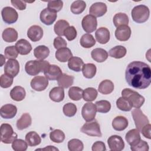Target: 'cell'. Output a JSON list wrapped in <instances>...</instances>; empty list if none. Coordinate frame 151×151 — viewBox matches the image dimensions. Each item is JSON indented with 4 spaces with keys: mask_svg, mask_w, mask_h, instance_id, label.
<instances>
[{
    "mask_svg": "<svg viewBox=\"0 0 151 151\" xmlns=\"http://www.w3.org/2000/svg\"><path fill=\"white\" fill-rule=\"evenodd\" d=\"M125 78L127 84L134 88H146L151 83V69L143 62L133 61L126 68Z\"/></svg>",
    "mask_w": 151,
    "mask_h": 151,
    "instance_id": "obj_1",
    "label": "cell"
},
{
    "mask_svg": "<svg viewBox=\"0 0 151 151\" xmlns=\"http://www.w3.org/2000/svg\"><path fill=\"white\" fill-rule=\"evenodd\" d=\"M49 62L45 60H30L26 63L25 70L29 76H37L41 72L44 73L50 65Z\"/></svg>",
    "mask_w": 151,
    "mask_h": 151,
    "instance_id": "obj_2",
    "label": "cell"
},
{
    "mask_svg": "<svg viewBox=\"0 0 151 151\" xmlns=\"http://www.w3.org/2000/svg\"><path fill=\"white\" fill-rule=\"evenodd\" d=\"M122 97L127 99L134 108H140L145 103V98L139 93L130 88H124L122 91Z\"/></svg>",
    "mask_w": 151,
    "mask_h": 151,
    "instance_id": "obj_3",
    "label": "cell"
},
{
    "mask_svg": "<svg viewBox=\"0 0 151 151\" xmlns=\"http://www.w3.org/2000/svg\"><path fill=\"white\" fill-rule=\"evenodd\" d=\"M131 14L133 20L136 23L141 24L146 22L149 19L150 10L145 5H139L133 8Z\"/></svg>",
    "mask_w": 151,
    "mask_h": 151,
    "instance_id": "obj_4",
    "label": "cell"
},
{
    "mask_svg": "<svg viewBox=\"0 0 151 151\" xmlns=\"http://www.w3.org/2000/svg\"><path fill=\"white\" fill-rule=\"evenodd\" d=\"M18 135L14 132L12 127L8 123H3L1 126V141L5 144L12 143L17 139Z\"/></svg>",
    "mask_w": 151,
    "mask_h": 151,
    "instance_id": "obj_5",
    "label": "cell"
},
{
    "mask_svg": "<svg viewBox=\"0 0 151 151\" xmlns=\"http://www.w3.org/2000/svg\"><path fill=\"white\" fill-rule=\"evenodd\" d=\"M81 132L90 136L101 137L100 126L97 121L87 122L81 128Z\"/></svg>",
    "mask_w": 151,
    "mask_h": 151,
    "instance_id": "obj_6",
    "label": "cell"
},
{
    "mask_svg": "<svg viewBox=\"0 0 151 151\" xmlns=\"http://www.w3.org/2000/svg\"><path fill=\"white\" fill-rule=\"evenodd\" d=\"M132 115L136 127L139 132L141 131L142 129L145 125L149 123L147 117L143 113L142 111L139 108L134 109L132 112Z\"/></svg>",
    "mask_w": 151,
    "mask_h": 151,
    "instance_id": "obj_7",
    "label": "cell"
},
{
    "mask_svg": "<svg viewBox=\"0 0 151 151\" xmlns=\"http://www.w3.org/2000/svg\"><path fill=\"white\" fill-rule=\"evenodd\" d=\"M97 109L96 105L91 103L88 102L85 103L81 109V114L87 122L93 120L96 117Z\"/></svg>",
    "mask_w": 151,
    "mask_h": 151,
    "instance_id": "obj_8",
    "label": "cell"
},
{
    "mask_svg": "<svg viewBox=\"0 0 151 151\" xmlns=\"http://www.w3.org/2000/svg\"><path fill=\"white\" fill-rule=\"evenodd\" d=\"M1 15L3 21L8 24L15 23L18 18V14L17 11L10 6L3 8L1 11Z\"/></svg>",
    "mask_w": 151,
    "mask_h": 151,
    "instance_id": "obj_9",
    "label": "cell"
},
{
    "mask_svg": "<svg viewBox=\"0 0 151 151\" xmlns=\"http://www.w3.org/2000/svg\"><path fill=\"white\" fill-rule=\"evenodd\" d=\"M81 25L83 30L87 32L91 33L94 32L97 26V21L95 17L91 15H87L82 19Z\"/></svg>",
    "mask_w": 151,
    "mask_h": 151,
    "instance_id": "obj_10",
    "label": "cell"
},
{
    "mask_svg": "<svg viewBox=\"0 0 151 151\" xmlns=\"http://www.w3.org/2000/svg\"><path fill=\"white\" fill-rule=\"evenodd\" d=\"M31 88L37 91L44 90L48 85V80L44 76H37L34 77L31 81Z\"/></svg>",
    "mask_w": 151,
    "mask_h": 151,
    "instance_id": "obj_11",
    "label": "cell"
},
{
    "mask_svg": "<svg viewBox=\"0 0 151 151\" xmlns=\"http://www.w3.org/2000/svg\"><path fill=\"white\" fill-rule=\"evenodd\" d=\"M109 149L113 151H121L124 147V143L120 136L112 135L107 139Z\"/></svg>",
    "mask_w": 151,
    "mask_h": 151,
    "instance_id": "obj_12",
    "label": "cell"
},
{
    "mask_svg": "<svg viewBox=\"0 0 151 151\" xmlns=\"http://www.w3.org/2000/svg\"><path fill=\"white\" fill-rule=\"evenodd\" d=\"M57 17V12L51 11L48 8L44 9L40 13L41 21L46 25H50L54 22Z\"/></svg>",
    "mask_w": 151,
    "mask_h": 151,
    "instance_id": "obj_13",
    "label": "cell"
},
{
    "mask_svg": "<svg viewBox=\"0 0 151 151\" xmlns=\"http://www.w3.org/2000/svg\"><path fill=\"white\" fill-rule=\"evenodd\" d=\"M19 71V64L17 60H8L4 66V73L13 77L17 76Z\"/></svg>",
    "mask_w": 151,
    "mask_h": 151,
    "instance_id": "obj_14",
    "label": "cell"
},
{
    "mask_svg": "<svg viewBox=\"0 0 151 151\" xmlns=\"http://www.w3.org/2000/svg\"><path fill=\"white\" fill-rule=\"evenodd\" d=\"M107 5L101 2H97L93 4L89 9L90 15L94 17H100L103 16L107 12Z\"/></svg>",
    "mask_w": 151,
    "mask_h": 151,
    "instance_id": "obj_15",
    "label": "cell"
},
{
    "mask_svg": "<svg viewBox=\"0 0 151 151\" xmlns=\"http://www.w3.org/2000/svg\"><path fill=\"white\" fill-rule=\"evenodd\" d=\"M27 36L32 42L38 41L42 38L43 29L39 25H32L27 31Z\"/></svg>",
    "mask_w": 151,
    "mask_h": 151,
    "instance_id": "obj_16",
    "label": "cell"
},
{
    "mask_svg": "<svg viewBox=\"0 0 151 151\" xmlns=\"http://www.w3.org/2000/svg\"><path fill=\"white\" fill-rule=\"evenodd\" d=\"M17 113V107L12 104H6L2 106L0 110L1 116L4 119H12Z\"/></svg>",
    "mask_w": 151,
    "mask_h": 151,
    "instance_id": "obj_17",
    "label": "cell"
},
{
    "mask_svg": "<svg viewBox=\"0 0 151 151\" xmlns=\"http://www.w3.org/2000/svg\"><path fill=\"white\" fill-rule=\"evenodd\" d=\"M131 29L128 25H123L117 27L115 31V37L119 41H126L131 35Z\"/></svg>",
    "mask_w": 151,
    "mask_h": 151,
    "instance_id": "obj_18",
    "label": "cell"
},
{
    "mask_svg": "<svg viewBox=\"0 0 151 151\" xmlns=\"http://www.w3.org/2000/svg\"><path fill=\"white\" fill-rule=\"evenodd\" d=\"M44 74L48 80H56L63 73L61 68L58 65L50 64Z\"/></svg>",
    "mask_w": 151,
    "mask_h": 151,
    "instance_id": "obj_19",
    "label": "cell"
},
{
    "mask_svg": "<svg viewBox=\"0 0 151 151\" xmlns=\"http://www.w3.org/2000/svg\"><path fill=\"white\" fill-rule=\"evenodd\" d=\"M96 39L101 44H106L110 40V34L109 30L106 27L98 28L95 33Z\"/></svg>",
    "mask_w": 151,
    "mask_h": 151,
    "instance_id": "obj_20",
    "label": "cell"
},
{
    "mask_svg": "<svg viewBox=\"0 0 151 151\" xmlns=\"http://www.w3.org/2000/svg\"><path fill=\"white\" fill-rule=\"evenodd\" d=\"M15 47L21 55H27L32 50L31 44L25 39H21L15 44Z\"/></svg>",
    "mask_w": 151,
    "mask_h": 151,
    "instance_id": "obj_21",
    "label": "cell"
},
{
    "mask_svg": "<svg viewBox=\"0 0 151 151\" xmlns=\"http://www.w3.org/2000/svg\"><path fill=\"white\" fill-rule=\"evenodd\" d=\"M125 139L128 144L130 146H133L137 144L141 139L140 132L137 129L130 130L126 134Z\"/></svg>",
    "mask_w": 151,
    "mask_h": 151,
    "instance_id": "obj_22",
    "label": "cell"
},
{
    "mask_svg": "<svg viewBox=\"0 0 151 151\" xmlns=\"http://www.w3.org/2000/svg\"><path fill=\"white\" fill-rule=\"evenodd\" d=\"M127 119L122 116L116 117L112 121V126L116 131H123L128 126Z\"/></svg>",
    "mask_w": 151,
    "mask_h": 151,
    "instance_id": "obj_23",
    "label": "cell"
},
{
    "mask_svg": "<svg viewBox=\"0 0 151 151\" xmlns=\"http://www.w3.org/2000/svg\"><path fill=\"white\" fill-rule=\"evenodd\" d=\"M49 97L52 101L55 102H60L64 99V90L62 87H55L52 88L50 93Z\"/></svg>",
    "mask_w": 151,
    "mask_h": 151,
    "instance_id": "obj_24",
    "label": "cell"
},
{
    "mask_svg": "<svg viewBox=\"0 0 151 151\" xmlns=\"http://www.w3.org/2000/svg\"><path fill=\"white\" fill-rule=\"evenodd\" d=\"M55 56L58 61L65 63L68 61L69 59L73 57V54L68 48L64 47L57 50L55 52Z\"/></svg>",
    "mask_w": 151,
    "mask_h": 151,
    "instance_id": "obj_25",
    "label": "cell"
},
{
    "mask_svg": "<svg viewBox=\"0 0 151 151\" xmlns=\"http://www.w3.org/2000/svg\"><path fill=\"white\" fill-rule=\"evenodd\" d=\"M91 56L96 62L103 63L107 60L108 57V52L103 48H97L92 50Z\"/></svg>",
    "mask_w": 151,
    "mask_h": 151,
    "instance_id": "obj_26",
    "label": "cell"
},
{
    "mask_svg": "<svg viewBox=\"0 0 151 151\" xmlns=\"http://www.w3.org/2000/svg\"><path fill=\"white\" fill-rule=\"evenodd\" d=\"M26 96V92L24 87L18 86L14 87L10 91L11 98L16 101H20L23 100Z\"/></svg>",
    "mask_w": 151,
    "mask_h": 151,
    "instance_id": "obj_27",
    "label": "cell"
},
{
    "mask_svg": "<svg viewBox=\"0 0 151 151\" xmlns=\"http://www.w3.org/2000/svg\"><path fill=\"white\" fill-rule=\"evenodd\" d=\"M32 119L29 113H24L17 122V127L18 130H22L31 126Z\"/></svg>",
    "mask_w": 151,
    "mask_h": 151,
    "instance_id": "obj_28",
    "label": "cell"
},
{
    "mask_svg": "<svg viewBox=\"0 0 151 151\" xmlns=\"http://www.w3.org/2000/svg\"><path fill=\"white\" fill-rule=\"evenodd\" d=\"M2 37L5 42H13L18 38V32L14 28H7L3 31Z\"/></svg>",
    "mask_w": 151,
    "mask_h": 151,
    "instance_id": "obj_29",
    "label": "cell"
},
{
    "mask_svg": "<svg viewBox=\"0 0 151 151\" xmlns=\"http://www.w3.org/2000/svg\"><path fill=\"white\" fill-rule=\"evenodd\" d=\"M25 141L29 146H36L41 142V139L40 135L34 131L28 132L25 136Z\"/></svg>",
    "mask_w": 151,
    "mask_h": 151,
    "instance_id": "obj_30",
    "label": "cell"
},
{
    "mask_svg": "<svg viewBox=\"0 0 151 151\" xmlns=\"http://www.w3.org/2000/svg\"><path fill=\"white\" fill-rule=\"evenodd\" d=\"M84 65L83 60L78 57H72L68 61V68L74 71L79 72Z\"/></svg>",
    "mask_w": 151,
    "mask_h": 151,
    "instance_id": "obj_31",
    "label": "cell"
},
{
    "mask_svg": "<svg viewBox=\"0 0 151 151\" xmlns=\"http://www.w3.org/2000/svg\"><path fill=\"white\" fill-rule=\"evenodd\" d=\"M114 90V84L110 80H103L98 87L99 91L103 94H109L113 92Z\"/></svg>",
    "mask_w": 151,
    "mask_h": 151,
    "instance_id": "obj_32",
    "label": "cell"
},
{
    "mask_svg": "<svg viewBox=\"0 0 151 151\" xmlns=\"http://www.w3.org/2000/svg\"><path fill=\"white\" fill-rule=\"evenodd\" d=\"M50 54V50L45 45H39L34 50L35 57L40 60H43L47 58Z\"/></svg>",
    "mask_w": 151,
    "mask_h": 151,
    "instance_id": "obj_33",
    "label": "cell"
},
{
    "mask_svg": "<svg viewBox=\"0 0 151 151\" xmlns=\"http://www.w3.org/2000/svg\"><path fill=\"white\" fill-rule=\"evenodd\" d=\"M126 48L122 45L115 46L114 47L111 48L109 51V55L116 59L123 58L126 55Z\"/></svg>",
    "mask_w": 151,
    "mask_h": 151,
    "instance_id": "obj_34",
    "label": "cell"
},
{
    "mask_svg": "<svg viewBox=\"0 0 151 151\" xmlns=\"http://www.w3.org/2000/svg\"><path fill=\"white\" fill-rule=\"evenodd\" d=\"M74 80V77L73 76L63 73L57 80L58 85L63 88H67L73 85Z\"/></svg>",
    "mask_w": 151,
    "mask_h": 151,
    "instance_id": "obj_35",
    "label": "cell"
},
{
    "mask_svg": "<svg viewBox=\"0 0 151 151\" xmlns=\"http://www.w3.org/2000/svg\"><path fill=\"white\" fill-rule=\"evenodd\" d=\"M113 21L114 26L117 28L123 25H127L129 19L126 14L119 12L114 15Z\"/></svg>",
    "mask_w": 151,
    "mask_h": 151,
    "instance_id": "obj_36",
    "label": "cell"
},
{
    "mask_svg": "<svg viewBox=\"0 0 151 151\" xmlns=\"http://www.w3.org/2000/svg\"><path fill=\"white\" fill-rule=\"evenodd\" d=\"M96 66L93 63H87L83 65L82 73L83 76L87 78H92L96 74Z\"/></svg>",
    "mask_w": 151,
    "mask_h": 151,
    "instance_id": "obj_37",
    "label": "cell"
},
{
    "mask_svg": "<svg viewBox=\"0 0 151 151\" xmlns=\"http://www.w3.org/2000/svg\"><path fill=\"white\" fill-rule=\"evenodd\" d=\"M80 42L83 47L90 48L96 44V40L91 34H85L81 37Z\"/></svg>",
    "mask_w": 151,
    "mask_h": 151,
    "instance_id": "obj_38",
    "label": "cell"
},
{
    "mask_svg": "<svg viewBox=\"0 0 151 151\" xmlns=\"http://www.w3.org/2000/svg\"><path fill=\"white\" fill-rule=\"evenodd\" d=\"M83 94V90L79 87H71L68 90L69 97L74 101H78L81 99Z\"/></svg>",
    "mask_w": 151,
    "mask_h": 151,
    "instance_id": "obj_39",
    "label": "cell"
},
{
    "mask_svg": "<svg viewBox=\"0 0 151 151\" xmlns=\"http://www.w3.org/2000/svg\"><path fill=\"white\" fill-rule=\"evenodd\" d=\"M69 27V23L64 19H60L57 21L54 27V30L55 33L60 36L64 35V30Z\"/></svg>",
    "mask_w": 151,
    "mask_h": 151,
    "instance_id": "obj_40",
    "label": "cell"
},
{
    "mask_svg": "<svg viewBox=\"0 0 151 151\" xmlns=\"http://www.w3.org/2000/svg\"><path fill=\"white\" fill-rule=\"evenodd\" d=\"M86 7V4L84 1H76L71 5L70 9L74 14H80L82 13Z\"/></svg>",
    "mask_w": 151,
    "mask_h": 151,
    "instance_id": "obj_41",
    "label": "cell"
},
{
    "mask_svg": "<svg viewBox=\"0 0 151 151\" xmlns=\"http://www.w3.org/2000/svg\"><path fill=\"white\" fill-rule=\"evenodd\" d=\"M97 91L93 87H88L83 90V97L84 101H94L97 97Z\"/></svg>",
    "mask_w": 151,
    "mask_h": 151,
    "instance_id": "obj_42",
    "label": "cell"
},
{
    "mask_svg": "<svg viewBox=\"0 0 151 151\" xmlns=\"http://www.w3.org/2000/svg\"><path fill=\"white\" fill-rule=\"evenodd\" d=\"M50 138L54 143H62L65 139V134L61 130L55 129L50 132Z\"/></svg>",
    "mask_w": 151,
    "mask_h": 151,
    "instance_id": "obj_43",
    "label": "cell"
},
{
    "mask_svg": "<svg viewBox=\"0 0 151 151\" xmlns=\"http://www.w3.org/2000/svg\"><path fill=\"white\" fill-rule=\"evenodd\" d=\"M116 106L119 110L124 111H130L132 108L131 103L123 97H119L116 100Z\"/></svg>",
    "mask_w": 151,
    "mask_h": 151,
    "instance_id": "obj_44",
    "label": "cell"
},
{
    "mask_svg": "<svg viewBox=\"0 0 151 151\" xmlns=\"http://www.w3.org/2000/svg\"><path fill=\"white\" fill-rule=\"evenodd\" d=\"M68 148L70 151H82L84 149L83 142L78 139H73L68 142Z\"/></svg>",
    "mask_w": 151,
    "mask_h": 151,
    "instance_id": "obj_45",
    "label": "cell"
},
{
    "mask_svg": "<svg viewBox=\"0 0 151 151\" xmlns=\"http://www.w3.org/2000/svg\"><path fill=\"white\" fill-rule=\"evenodd\" d=\"M97 111L99 113H106L110 110L111 104L107 100H100L97 101L95 103Z\"/></svg>",
    "mask_w": 151,
    "mask_h": 151,
    "instance_id": "obj_46",
    "label": "cell"
},
{
    "mask_svg": "<svg viewBox=\"0 0 151 151\" xmlns=\"http://www.w3.org/2000/svg\"><path fill=\"white\" fill-rule=\"evenodd\" d=\"M63 113L67 117H73L77 113V106L72 103H68L64 105L63 108Z\"/></svg>",
    "mask_w": 151,
    "mask_h": 151,
    "instance_id": "obj_47",
    "label": "cell"
},
{
    "mask_svg": "<svg viewBox=\"0 0 151 151\" xmlns=\"http://www.w3.org/2000/svg\"><path fill=\"white\" fill-rule=\"evenodd\" d=\"M12 148L15 151H25L28 148V143L22 139H17L12 142Z\"/></svg>",
    "mask_w": 151,
    "mask_h": 151,
    "instance_id": "obj_48",
    "label": "cell"
},
{
    "mask_svg": "<svg viewBox=\"0 0 151 151\" xmlns=\"http://www.w3.org/2000/svg\"><path fill=\"white\" fill-rule=\"evenodd\" d=\"M18 52L14 45L8 46L4 51V55L8 60H15L18 55Z\"/></svg>",
    "mask_w": 151,
    "mask_h": 151,
    "instance_id": "obj_49",
    "label": "cell"
},
{
    "mask_svg": "<svg viewBox=\"0 0 151 151\" xmlns=\"http://www.w3.org/2000/svg\"><path fill=\"white\" fill-rule=\"evenodd\" d=\"M13 77L6 74H2L0 77V86L2 88H6L11 86L13 83Z\"/></svg>",
    "mask_w": 151,
    "mask_h": 151,
    "instance_id": "obj_50",
    "label": "cell"
},
{
    "mask_svg": "<svg viewBox=\"0 0 151 151\" xmlns=\"http://www.w3.org/2000/svg\"><path fill=\"white\" fill-rule=\"evenodd\" d=\"M64 35L66 37L67 40L70 41H73L77 35V30L74 26H69L64 30Z\"/></svg>",
    "mask_w": 151,
    "mask_h": 151,
    "instance_id": "obj_51",
    "label": "cell"
},
{
    "mask_svg": "<svg viewBox=\"0 0 151 151\" xmlns=\"http://www.w3.org/2000/svg\"><path fill=\"white\" fill-rule=\"evenodd\" d=\"M63 2L62 1H50L48 2V8L55 12L60 11L63 8Z\"/></svg>",
    "mask_w": 151,
    "mask_h": 151,
    "instance_id": "obj_52",
    "label": "cell"
},
{
    "mask_svg": "<svg viewBox=\"0 0 151 151\" xmlns=\"http://www.w3.org/2000/svg\"><path fill=\"white\" fill-rule=\"evenodd\" d=\"M130 149L133 151H148L149 147L146 142L140 139L137 144L133 146H130Z\"/></svg>",
    "mask_w": 151,
    "mask_h": 151,
    "instance_id": "obj_53",
    "label": "cell"
},
{
    "mask_svg": "<svg viewBox=\"0 0 151 151\" xmlns=\"http://www.w3.org/2000/svg\"><path fill=\"white\" fill-rule=\"evenodd\" d=\"M54 47L55 49L58 50L62 48L67 47V44L66 41L61 37H57L54 40Z\"/></svg>",
    "mask_w": 151,
    "mask_h": 151,
    "instance_id": "obj_54",
    "label": "cell"
},
{
    "mask_svg": "<svg viewBox=\"0 0 151 151\" xmlns=\"http://www.w3.org/2000/svg\"><path fill=\"white\" fill-rule=\"evenodd\" d=\"M91 149L93 151H105L106 150V147L104 142L97 141L93 143Z\"/></svg>",
    "mask_w": 151,
    "mask_h": 151,
    "instance_id": "obj_55",
    "label": "cell"
},
{
    "mask_svg": "<svg viewBox=\"0 0 151 151\" xmlns=\"http://www.w3.org/2000/svg\"><path fill=\"white\" fill-rule=\"evenodd\" d=\"M12 5L16 8L17 9H18V10L20 11H22L26 9L27 7V4H26V2L25 1H16V0H12L11 1Z\"/></svg>",
    "mask_w": 151,
    "mask_h": 151,
    "instance_id": "obj_56",
    "label": "cell"
},
{
    "mask_svg": "<svg viewBox=\"0 0 151 151\" xmlns=\"http://www.w3.org/2000/svg\"><path fill=\"white\" fill-rule=\"evenodd\" d=\"M150 127L151 125L150 123L145 125L141 130L140 132H142V134L146 138H147L148 139H151L150 136Z\"/></svg>",
    "mask_w": 151,
    "mask_h": 151,
    "instance_id": "obj_57",
    "label": "cell"
},
{
    "mask_svg": "<svg viewBox=\"0 0 151 151\" xmlns=\"http://www.w3.org/2000/svg\"><path fill=\"white\" fill-rule=\"evenodd\" d=\"M58 150V149L56 147H55L53 146H48L42 149H37L35 150Z\"/></svg>",
    "mask_w": 151,
    "mask_h": 151,
    "instance_id": "obj_58",
    "label": "cell"
},
{
    "mask_svg": "<svg viewBox=\"0 0 151 151\" xmlns=\"http://www.w3.org/2000/svg\"><path fill=\"white\" fill-rule=\"evenodd\" d=\"M0 56H1V67H2L3 65V64H5V57H4V55L2 54H1Z\"/></svg>",
    "mask_w": 151,
    "mask_h": 151,
    "instance_id": "obj_59",
    "label": "cell"
}]
</instances>
